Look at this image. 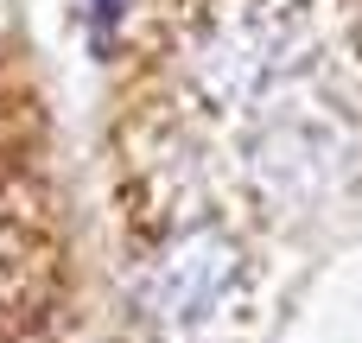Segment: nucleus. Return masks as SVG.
<instances>
[{
  "label": "nucleus",
  "instance_id": "f257e3e1",
  "mask_svg": "<svg viewBox=\"0 0 362 343\" xmlns=\"http://www.w3.org/2000/svg\"><path fill=\"white\" fill-rule=\"evenodd\" d=\"M229 280H235V255H229L216 236H204V242L178 248V255L159 267L153 312L172 318V325H197V318H210V312L223 306V286H229Z\"/></svg>",
  "mask_w": 362,
  "mask_h": 343
}]
</instances>
